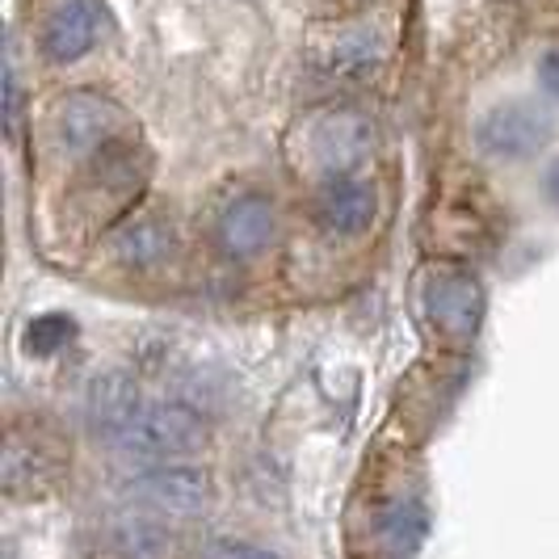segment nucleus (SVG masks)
Masks as SVG:
<instances>
[{
    "instance_id": "2",
    "label": "nucleus",
    "mask_w": 559,
    "mask_h": 559,
    "mask_svg": "<svg viewBox=\"0 0 559 559\" xmlns=\"http://www.w3.org/2000/svg\"><path fill=\"white\" fill-rule=\"evenodd\" d=\"M366 156H370V127H366L358 114L329 110V114H316L308 127H304V160L324 181L329 177H349Z\"/></svg>"
},
{
    "instance_id": "19",
    "label": "nucleus",
    "mask_w": 559,
    "mask_h": 559,
    "mask_svg": "<svg viewBox=\"0 0 559 559\" xmlns=\"http://www.w3.org/2000/svg\"><path fill=\"white\" fill-rule=\"evenodd\" d=\"M538 81H543V88H547L551 97H559V47L538 59Z\"/></svg>"
},
{
    "instance_id": "7",
    "label": "nucleus",
    "mask_w": 559,
    "mask_h": 559,
    "mask_svg": "<svg viewBox=\"0 0 559 559\" xmlns=\"http://www.w3.org/2000/svg\"><path fill=\"white\" fill-rule=\"evenodd\" d=\"M374 211H379V198L354 173L329 177L324 190L316 194V224L329 236H362L366 227L374 224Z\"/></svg>"
},
{
    "instance_id": "11",
    "label": "nucleus",
    "mask_w": 559,
    "mask_h": 559,
    "mask_svg": "<svg viewBox=\"0 0 559 559\" xmlns=\"http://www.w3.org/2000/svg\"><path fill=\"white\" fill-rule=\"evenodd\" d=\"M173 551V534L160 522V513L152 509H127L118 513L110 526V556L114 559H168Z\"/></svg>"
},
{
    "instance_id": "6",
    "label": "nucleus",
    "mask_w": 559,
    "mask_h": 559,
    "mask_svg": "<svg viewBox=\"0 0 559 559\" xmlns=\"http://www.w3.org/2000/svg\"><path fill=\"white\" fill-rule=\"evenodd\" d=\"M425 316L433 320V329L447 336H472L484 316V290L472 274L459 270H438L425 282Z\"/></svg>"
},
{
    "instance_id": "15",
    "label": "nucleus",
    "mask_w": 559,
    "mask_h": 559,
    "mask_svg": "<svg viewBox=\"0 0 559 559\" xmlns=\"http://www.w3.org/2000/svg\"><path fill=\"white\" fill-rule=\"evenodd\" d=\"M374 59H379V34L374 29H349V34L336 38L329 68L336 76H354V72H366Z\"/></svg>"
},
{
    "instance_id": "9",
    "label": "nucleus",
    "mask_w": 559,
    "mask_h": 559,
    "mask_svg": "<svg viewBox=\"0 0 559 559\" xmlns=\"http://www.w3.org/2000/svg\"><path fill=\"white\" fill-rule=\"evenodd\" d=\"M84 413H88V425H93L102 438L122 433V429L143 413V395H140L135 374H127V370H106V374H97V379L88 383V392H84Z\"/></svg>"
},
{
    "instance_id": "1",
    "label": "nucleus",
    "mask_w": 559,
    "mask_h": 559,
    "mask_svg": "<svg viewBox=\"0 0 559 559\" xmlns=\"http://www.w3.org/2000/svg\"><path fill=\"white\" fill-rule=\"evenodd\" d=\"M114 454L131 467H165L177 459H190L206 447L202 413L173 400V404H143V413L122 433H114Z\"/></svg>"
},
{
    "instance_id": "12",
    "label": "nucleus",
    "mask_w": 559,
    "mask_h": 559,
    "mask_svg": "<svg viewBox=\"0 0 559 559\" xmlns=\"http://www.w3.org/2000/svg\"><path fill=\"white\" fill-rule=\"evenodd\" d=\"M173 252V227L156 215H135L114 231V257L131 270H152Z\"/></svg>"
},
{
    "instance_id": "17",
    "label": "nucleus",
    "mask_w": 559,
    "mask_h": 559,
    "mask_svg": "<svg viewBox=\"0 0 559 559\" xmlns=\"http://www.w3.org/2000/svg\"><path fill=\"white\" fill-rule=\"evenodd\" d=\"M202 559H282L278 551L261 547V543H245V538H215L206 543Z\"/></svg>"
},
{
    "instance_id": "13",
    "label": "nucleus",
    "mask_w": 559,
    "mask_h": 559,
    "mask_svg": "<svg viewBox=\"0 0 559 559\" xmlns=\"http://www.w3.org/2000/svg\"><path fill=\"white\" fill-rule=\"evenodd\" d=\"M429 534V509L417 497H395L379 513V543L392 559H413Z\"/></svg>"
},
{
    "instance_id": "10",
    "label": "nucleus",
    "mask_w": 559,
    "mask_h": 559,
    "mask_svg": "<svg viewBox=\"0 0 559 559\" xmlns=\"http://www.w3.org/2000/svg\"><path fill=\"white\" fill-rule=\"evenodd\" d=\"M97 43V13L88 0H59L43 26V51L51 63H72Z\"/></svg>"
},
{
    "instance_id": "14",
    "label": "nucleus",
    "mask_w": 559,
    "mask_h": 559,
    "mask_svg": "<svg viewBox=\"0 0 559 559\" xmlns=\"http://www.w3.org/2000/svg\"><path fill=\"white\" fill-rule=\"evenodd\" d=\"M76 341V320L63 316V311H47V316H34L22 333L29 358H56L59 349H68Z\"/></svg>"
},
{
    "instance_id": "16",
    "label": "nucleus",
    "mask_w": 559,
    "mask_h": 559,
    "mask_svg": "<svg viewBox=\"0 0 559 559\" xmlns=\"http://www.w3.org/2000/svg\"><path fill=\"white\" fill-rule=\"evenodd\" d=\"M43 479H47L43 454H34V447H22V442L13 438L9 450H4V488H9L13 497H26Z\"/></svg>"
},
{
    "instance_id": "20",
    "label": "nucleus",
    "mask_w": 559,
    "mask_h": 559,
    "mask_svg": "<svg viewBox=\"0 0 559 559\" xmlns=\"http://www.w3.org/2000/svg\"><path fill=\"white\" fill-rule=\"evenodd\" d=\"M547 190H551V198L559 202V160L551 165V173H547Z\"/></svg>"
},
{
    "instance_id": "5",
    "label": "nucleus",
    "mask_w": 559,
    "mask_h": 559,
    "mask_svg": "<svg viewBox=\"0 0 559 559\" xmlns=\"http://www.w3.org/2000/svg\"><path fill=\"white\" fill-rule=\"evenodd\" d=\"M476 140L488 156L518 160V156H531L551 140V118L531 102H504V106L484 114V122L476 127Z\"/></svg>"
},
{
    "instance_id": "3",
    "label": "nucleus",
    "mask_w": 559,
    "mask_h": 559,
    "mask_svg": "<svg viewBox=\"0 0 559 559\" xmlns=\"http://www.w3.org/2000/svg\"><path fill=\"white\" fill-rule=\"evenodd\" d=\"M131 504H143L160 518H202L211 504V476L186 467V463H165L147 467L140 479H131Z\"/></svg>"
},
{
    "instance_id": "18",
    "label": "nucleus",
    "mask_w": 559,
    "mask_h": 559,
    "mask_svg": "<svg viewBox=\"0 0 559 559\" xmlns=\"http://www.w3.org/2000/svg\"><path fill=\"white\" fill-rule=\"evenodd\" d=\"M4 118H9V135H17V72L4 68Z\"/></svg>"
},
{
    "instance_id": "8",
    "label": "nucleus",
    "mask_w": 559,
    "mask_h": 559,
    "mask_svg": "<svg viewBox=\"0 0 559 559\" xmlns=\"http://www.w3.org/2000/svg\"><path fill=\"white\" fill-rule=\"evenodd\" d=\"M278 231V215L274 202L265 194H240L236 202H227L219 215V249L227 257H257L261 249H270Z\"/></svg>"
},
{
    "instance_id": "4",
    "label": "nucleus",
    "mask_w": 559,
    "mask_h": 559,
    "mask_svg": "<svg viewBox=\"0 0 559 559\" xmlns=\"http://www.w3.org/2000/svg\"><path fill=\"white\" fill-rule=\"evenodd\" d=\"M127 135V114L102 93H72L56 110V143L68 156H93L97 147Z\"/></svg>"
}]
</instances>
